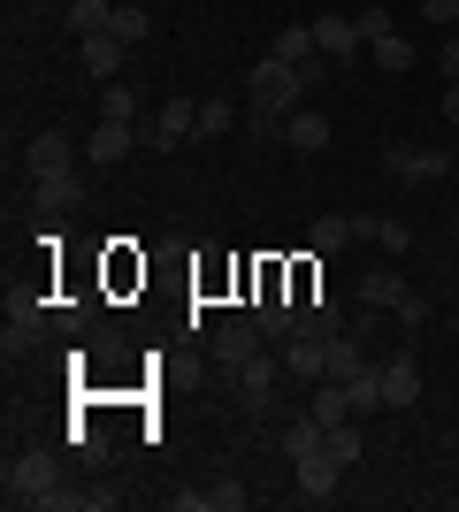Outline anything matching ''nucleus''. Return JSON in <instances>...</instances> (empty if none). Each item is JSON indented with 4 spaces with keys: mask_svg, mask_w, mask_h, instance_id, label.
<instances>
[{
    "mask_svg": "<svg viewBox=\"0 0 459 512\" xmlns=\"http://www.w3.org/2000/svg\"><path fill=\"white\" fill-rule=\"evenodd\" d=\"M299 100H306V69L276 62V54H268V62H253V130L299 115Z\"/></svg>",
    "mask_w": 459,
    "mask_h": 512,
    "instance_id": "obj_1",
    "label": "nucleus"
},
{
    "mask_svg": "<svg viewBox=\"0 0 459 512\" xmlns=\"http://www.w3.org/2000/svg\"><path fill=\"white\" fill-rule=\"evenodd\" d=\"M31 184H39L46 207H62V199H69V184H77V146H69L62 130L31 138Z\"/></svg>",
    "mask_w": 459,
    "mask_h": 512,
    "instance_id": "obj_2",
    "label": "nucleus"
},
{
    "mask_svg": "<svg viewBox=\"0 0 459 512\" xmlns=\"http://www.w3.org/2000/svg\"><path fill=\"white\" fill-rule=\"evenodd\" d=\"M0 482H8V505H54V497H62V482H54V459H46V451H16Z\"/></svg>",
    "mask_w": 459,
    "mask_h": 512,
    "instance_id": "obj_3",
    "label": "nucleus"
},
{
    "mask_svg": "<svg viewBox=\"0 0 459 512\" xmlns=\"http://www.w3.org/2000/svg\"><path fill=\"white\" fill-rule=\"evenodd\" d=\"M360 306H375V314H398V321H421V299L391 276V268H368V276H360Z\"/></svg>",
    "mask_w": 459,
    "mask_h": 512,
    "instance_id": "obj_4",
    "label": "nucleus"
},
{
    "mask_svg": "<svg viewBox=\"0 0 459 512\" xmlns=\"http://www.w3.org/2000/svg\"><path fill=\"white\" fill-rule=\"evenodd\" d=\"M253 352H268V337H261V321H253V314H238V321H222V329H215V360L230 367V375H238Z\"/></svg>",
    "mask_w": 459,
    "mask_h": 512,
    "instance_id": "obj_5",
    "label": "nucleus"
},
{
    "mask_svg": "<svg viewBox=\"0 0 459 512\" xmlns=\"http://www.w3.org/2000/svg\"><path fill=\"white\" fill-rule=\"evenodd\" d=\"M192 130H199V107H192V100H161V115L146 123V146H161V153H169V146H184Z\"/></svg>",
    "mask_w": 459,
    "mask_h": 512,
    "instance_id": "obj_6",
    "label": "nucleus"
},
{
    "mask_svg": "<svg viewBox=\"0 0 459 512\" xmlns=\"http://www.w3.org/2000/svg\"><path fill=\"white\" fill-rule=\"evenodd\" d=\"M291 474H299V497L306 505H329V497H337V459H329V451H306V459H291Z\"/></svg>",
    "mask_w": 459,
    "mask_h": 512,
    "instance_id": "obj_7",
    "label": "nucleus"
},
{
    "mask_svg": "<svg viewBox=\"0 0 459 512\" xmlns=\"http://www.w3.org/2000/svg\"><path fill=\"white\" fill-rule=\"evenodd\" d=\"M123 54H131V46L115 39V31H85V39H77V62H85V77H100V85L123 69Z\"/></svg>",
    "mask_w": 459,
    "mask_h": 512,
    "instance_id": "obj_8",
    "label": "nucleus"
},
{
    "mask_svg": "<svg viewBox=\"0 0 459 512\" xmlns=\"http://www.w3.org/2000/svg\"><path fill=\"white\" fill-rule=\"evenodd\" d=\"M383 161H391V176H406V184H437V176L452 169V161H444L437 146H391Z\"/></svg>",
    "mask_w": 459,
    "mask_h": 512,
    "instance_id": "obj_9",
    "label": "nucleus"
},
{
    "mask_svg": "<svg viewBox=\"0 0 459 512\" xmlns=\"http://www.w3.org/2000/svg\"><path fill=\"white\" fill-rule=\"evenodd\" d=\"M383 406H421V367H414V352H398V360H383Z\"/></svg>",
    "mask_w": 459,
    "mask_h": 512,
    "instance_id": "obj_10",
    "label": "nucleus"
},
{
    "mask_svg": "<svg viewBox=\"0 0 459 512\" xmlns=\"http://www.w3.org/2000/svg\"><path fill=\"white\" fill-rule=\"evenodd\" d=\"M131 146H138V130H131V123H92V138H85V161H92V169H115V161H123Z\"/></svg>",
    "mask_w": 459,
    "mask_h": 512,
    "instance_id": "obj_11",
    "label": "nucleus"
},
{
    "mask_svg": "<svg viewBox=\"0 0 459 512\" xmlns=\"http://www.w3.org/2000/svg\"><path fill=\"white\" fill-rule=\"evenodd\" d=\"M314 46H322L329 62H352L368 39H360V23H352V16H314Z\"/></svg>",
    "mask_w": 459,
    "mask_h": 512,
    "instance_id": "obj_12",
    "label": "nucleus"
},
{
    "mask_svg": "<svg viewBox=\"0 0 459 512\" xmlns=\"http://www.w3.org/2000/svg\"><path fill=\"white\" fill-rule=\"evenodd\" d=\"M322 352H329V337H306V329H291V337H284V367H291V375H306V383H322Z\"/></svg>",
    "mask_w": 459,
    "mask_h": 512,
    "instance_id": "obj_13",
    "label": "nucleus"
},
{
    "mask_svg": "<svg viewBox=\"0 0 459 512\" xmlns=\"http://www.w3.org/2000/svg\"><path fill=\"white\" fill-rule=\"evenodd\" d=\"M299 329H306V337H345L337 299H329V291H306V299H299Z\"/></svg>",
    "mask_w": 459,
    "mask_h": 512,
    "instance_id": "obj_14",
    "label": "nucleus"
},
{
    "mask_svg": "<svg viewBox=\"0 0 459 512\" xmlns=\"http://www.w3.org/2000/svg\"><path fill=\"white\" fill-rule=\"evenodd\" d=\"M39 321H46V299H16L8 306V360H16V352H31V337H39Z\"/></svg>",
    "mask_w": 459,
    "mask_h": 512,
    "instance_id": "obj_15",
    "label": "nucleus"
},
{
    "mask_svg": "<svg viewBox=\"0 0 459 512\" xmlns=\"http://www.w3.org/2000/svg\"><path fill=\"white\" fill-rule=\"evenodd\" d=\"M253 321H261V337H268V344H284L291 329H299V299H276V291H261Z\"/></svg>",
    "mask_w": 459,
    "mask_h": 512,
    "instance_id": "obj_16",
    "label": "nucleus"
},
{
    "mask_svg": "<svg viewBox=\"0 0 459 512\" xmlns=\"http://www.w3.org/2000/svg\"><path fill=\"white\" fill-rule=\"evenodd\" d=\"M352 237H368V245H383V253H406V222L398 214H352Z\"/></svg>",
    "mask_w": 459,
    "mask_h": 512,
    "instance_id": "obj_17",
    "label": "nucleus"
},
{
    "mask_svg": "<svg viewBox=\"0 0 459 512\" xmlns=\"http://www.w3.org/2000/svg\"><path fill=\"white\" fill-rule=\"evenodd\" d=\"M268 54H276V62H291V69H314V54H322V46H314V23H284Z\"/></svg>",
    "mask_w": 459,
    "mask_h": 512,
    "instance_id": "obj_18",
    "label": "nucleus"
},
{
    "mask_svg": "<svg viewBox=\"0 0 459 512\" xmlns=\"http://www.w3.org/2000/svg\"><path fill=\"white\" fill-rule=\"evenodd\" d=\"M238 390L253 398V406H268V398H276V360H268V352H253V360L238 367Z\"/></svg>",
    "mask_w": 459,
    "mask_h": 512,
    "instance_id": "obj_19",
    "label": "nucleus"
},
{
    "mask_svg": "<svg viewBox=\"0 0 459 512\" xmlns=\"http://www.w3.org/2000/svg\"><path fill=\"white\" fill-rule=\"evenodd\" d=\"M284 138H291L299 153H322V146H329V123L314 115V107H299V115H284Z\"/></svg>",
    "mask_w": 459,
    "mask_h": 512,
    "instance_id": "obj_20",
    "label": "nucleus"
},
{
    "mask_svg": "<svg viewBox=\"0 0 459 512\" xmlns=\"http://www.w3.org/2000/svg\"><path fill=\"white\" fill-rule=\"evenodd\" d=\"M322 436H329V428H322V413H314V406H306L299 421H284V451H291V459H306V451H322Z\"/></svg>",
    "mask_w": 459,
    "mask_h": 512,
    "instance_id": "obj_21",
    "label": "nucleus"
},
{
    "mask_svg": "<svg viewBox=\"0 0 459 512\" xmlns=\"http://www.w3.org/2000/svg\"><path fill=\"white\" fill-rule=\"evenodd\" d=\"M352 390V421H368V413H383V367H368L360 383H345Z\"/></svg>",
    "mask_w": 459,
    "mask_h": 512,
    "instance_id": "obj_22",
    "label": "nucleus"
},
{
    "mask_svg": "<svg viewBox=\"0 0 459 512\" xmlns=\"http://www.w3.org/2000/svg\"><path fill=\"white\" fill-rule=\"evenodd\" d=\"M108 31H115V39H123V46H138V39H146V31H153V16H146V8H131V0H115Z\"/></svg>",
    "mask_w": 459,
    "mask_h": 512,
    "instance_id": "obj_23",
    "label": "nucleus"
},
{
    "mask_svg": "<svg viewBox=\"0 0 459 512\" xmlns=\"http://www.w3.org/2000/svg\"><path fill=\"white\" fill-rule=\"evenodd\" d=\"M345 237H352V214H322V222L306 230V245H314V253H337Z\"/></svg>",
    "mask_w": 459,
    "mask_h": 512,
    "instance_id": "obj_24",
    "label": "nucleus"
},
{
    "mask_svg": "<svg viewBox=\"0 0 459 512\" xmlns=\"http://www.w3.org/2000/svg\"><path fill=\"white\" fill-rule=\"evenodd\" d=\"M322 451H329V459H337V467H352V459H360V428H352V421H329Z\"/></svg>",
    "mask_w": 459,
    "mask_h": 512,
    "instance_id": "obj_25",
    "label": "nucleus"
},
{
    "mask_svg": "<svg viewBox=\"0 0 459 512\" xmlns=\"http://www.w3.org/2000/svg\"><path fill=\"white\" fill-rule=\"evenodd\" d=\"M108 16H115V0H69V23H77V39H85V31H108Z\"/></svg>",
    "mask_w": 459,
    "mask_h": 512,
    "instance_id": "obj_26",
    "label": "nucleus"
},
{
    "mask_svg": "<svg viewBox=\"0 0 459 512\" xmlns=\"http://www.w3.org/2000/svg\"><path fill=\"white\" fill-rule=\"evenodd\" d=\"M230 123H238V115H230V100H199V130H192V138H222Z\"/></svg>",
    "mask_w": 459,
    "mask_h": 512,
    "instance_id": "obj_27",
    "label": "nucleus"
},
{
    "mask_svg": "<svg viewBox=\"0 0 459 512\" xmlns=\"http://www.w3.org/2000/svg\"><path fill=\"white\" fill-rule=\"evenodd\" d=\"M131 115H138V100H131L123 85H108V92H100V123H131Z\"/></svg>",
    "mask_w": 459,
    "mask_h": 512,
    "instance_id": "obj_28",
    "label": "nucleus"
},
{
    "mask_svg": "<svg viewBox=\"0 0 459 512\" xmlns=\"http://www.w3.org/2000/svg\"><path fill=\"white\" fill-rule=\"evenodd\" d=\"M207 497H215V512H238V505H245V482H238V474H215V482H207Z\"/></svg>",
    "mask_w": 459,
    "mask_h": 512,
    "instance_id": "obj_29",
    "label": "nucleus"
},
{
    "mask_svg": "<svg viewBox=\"0 0 459 512\" xmlns=\"http://www.w3.org/2000/svg\"><path fill=\"white\" fill-rule=\"evenodd\" d=\"M375 62H383V69H414V46L391 31V39H375Z\"/></svg>",
    "mask_w": 459,
    "mask_h": 512,
    "instance_id": "obj_30",
    "label": "nucleus"
},
{
    "mask_svg": "<svg viewBox=\"0 0 459 512\" xmlns=\"http://www.w3.org/2000/svg\"><path fill=\"white\" fill-rule=\"evenodd\" d=\"M352 23H360V39H391V8H360V16H352Z\"/></svg>",
    "mask_w": 459,
    "mask_h": 512,
    "instance_id": "obj_31",
    "label": "nucleus"
},
{
    "mask_svg": "<svg viewBox=\"0 0 459 512\" xmlns=\"http://www.w3.org/2000/svg\"><path fill=\"white\" fill-rule=\"evenodd\" d=\"M421 16H429V23L444 31V23H459V0H421Z\"/></svg>",
    "mask_w": 459,
    "mask_h": 512,
    "instance_id": "obj_32",
    "label": "nucleus"
},
{
    "mask_svg": "<svg viewBox=\"0 0 459 512\" xmlns=\"http://www.w3.org/2000/svg\"><path fill=\"white\" fill-rule=\"evenodd\" d=\"M444 85H459V39H444Z\"/></svg>",
    "mask_w": 459,
    "mask_h": 512,
    "instance_id": "obj_33",
    "label": "nucleus"
},
{
    "mask_svg": "<svg viewBox=\"0 0 459 512\" xmlns=\"http://www.w3.org/2000/svg\"><path fill=\"white\" fill-rule=\"evenodd\" d=\"M444 123H459V85H444Z\"/></svg>",
    "mask_w": 459,
    "mask_h": 512,
    "instance_id": "obj_34",
    "label": "nucleus"
}]
</instances>
